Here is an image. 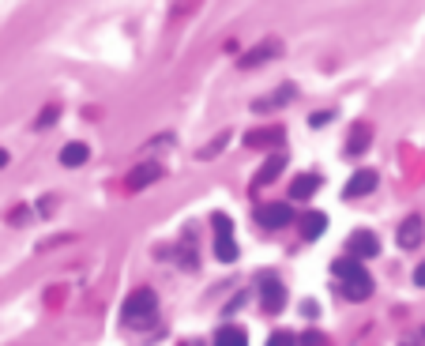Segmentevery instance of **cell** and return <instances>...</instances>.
<instances>
[{
    "mask_svg": "<svg viewBox=\"0 0 425 346\" xmlns=\"http://www.w3.org/2000/svg\"><path fill=\"white\" fill-rule=\"evenodd\" d=\"M162 177V166L158 162H140L132 173H128V192H143L147 184H155Z\"/></svg>",
    "mask_w": 425,
    "mask_h": 346,
    "instance_id": "cell-9",
    "label": "cell"
},
{
    "mask_svg": "<svg viewBox=\"0 0 425 346\" xmlns=\"http://www.w3.org/2000/svg\"><path fill=\"white\" fill-rule=\"evenodd\" d=\"M347 252H350V256H358V260H369V256L380 252V241H376V233H373V230H358V233H350Z\"/></svg>",
    "mask_w": 425,
    "mask_h": 346,
    "instance_id": "cell-6",
    "label": "cell"
},
{
    "mask_svg": "<svg viewBox=\"0 0 425 346\" xmlns=\"http://www.w3.org/2000/svg\"><path fill=\"white\" fill-rule=\"evenodd\" d=\"M121 320H124V327H132V332H147V327L158 320V294L147 290V286L132 290L121 305Z\"/></svg>",
    "mask_w": 425,
    "mask_h": 346,
    "instance_id": "cell-2",
    "label": "cell"
},
{
    "mask_svg": "<svg viewBox=\"0 0 425 346\" xmlns=\"http://www.w3.org/2000/svg\"><path fill=\"white\" fill-rule=\"evenodd\" d=\"M215 256L222 263H234L237 260V245H234V222L226 215H215Z\"/></svg>",
    "mask_w": 425,
    "mask_h": 346,
    "instance_id": "cell-3",
    "label": "cell"
},
{
    "mask_svg": "<svg viewBox=\"0 0 425 346\" xmlns=\"http://www.w3.org/2000/svg\"><path fill=\"white\" fill-rule=\"evenodd\" d=\"M369 140H373V136H369V128H365V125H358L354 132H350L347 155H358V151H365V147H369Z\"/></svg>",
    "mask_w": 425,
    "mask_h": 346,
    "instance_id": "cell-17",
    "label": "cell"
},
{
    "mask_svg": "<svg viewBox=\"0 0 425 346\" xmlns=\"http://www.w3.org/2000/svg\"><path fill=\"white\" fill-rule=\"evenodd\" d=\"M414 283H418V286H425V260L418 263V268H414Z\"/></svg>",
    "mask_w": 425,
    "mask_h": 346,
    "instance_id": "cell-22",
    "label": "cell"
},
{
    "mask_svg": "<svg viewBox=\"0 0 425 346\" xmlns=\"http://www.w3.org/2000/svg\"><path fill=\"white\" fill-rule=\"evenodd\" d=\"M57 117H61V106H57V102H50V106H45L42 113H38V120H34V132H45V128H50Z\"/></svg>",
    "mask_w": 425,
    "mask_h": 346,
    "instance_id": "cell-18",
    "label": "cell"
},
{
    "mask_svg": "<svg viewBox=\"0 0 425 346\" xmlns=\"http://www.w3.org/2000/svg\"><path fill=\"white\" fill-rule=\"evenodd\" d=\"M331 117H335V113H331V109H324V113H312V125H316V128H320V125H327V120H331Z\"/></svg>",
    "mask_w": 425,
    "mask_h": 346,
    "instance_id": "cell-21",
    "label": "cell"
},
{
    "mask_svg": "<svg viewBox=\"0 0 425 346\" xmlns=\"http://www.w3.org/2000/svg\"><path fill=\"white\" fill-rule=\"evenodd\" d=\"M215 343L219 346H241L245 343V327H234V324L219 327V332H215Z\"/></svg>",
    "mask_w": 425,
    "mask_h": 346,
    "instance_id": "cell-15",
    "label": "cell"
},
{
    "mask_svg": "<svg viewBox=\"0 0 425 346\" xmlns=\"http://www.w3.org/2000/svg\"><path fill=\"white\" fill-rule=\"evenodd\" d=\"M4 166H8V151L0 147V170H4Z\"/></svg>",
    "mask_w": 425,
    "mask_h": 346,
    "instance_id": "cell-23",
    "label": "cell"
},
{
    "mask_svg": "<svg viewBox=\"0 0 425 346\" xmlns=\"http://www.w3.org/2000/svg\"><path fill=\"white\" fill-rule=\"evenodd\" d=\"M256 222H260L263 230H283L294 222V207L290 204H268L256 211Z\"/></svg>",
    "mask_w": 425,
    "mask_h": 346,
    "instance_id": "cell-4",
    "label": "cell"
},
{
    "mask_svg": "<svg viewBox=\"0 0 425 346\" xmlns=\"http://www.w3.org/2000/svg\"><path fill=\"white\" fill-rule=\"evenodd\" d=\"M61 166H68V170H79L83 162H91V147L87 143H79V140H72V143H64L61 147Z\"/></svg>",
    "mask_w": 425,
    "mask_h": 346,
    "instance_id": "cell-10",
    "label": "cell"
},
{
    "mask_svg": "<svg viewBox=\"0 0 425 346\" xmlns=\"http://www.w3.org/2000/svg\"><path fill=\"white\" fill-rule=\"evenodd\" d=\"M316 188H320V177L316 173H301V177H294V184H290V199H309Z\"/></svg>",
    "mask_w": 425,
    "mask_h": 346,
    "instance_id": "cell-13",
    "label": "cell"
},
{
    "mask_svg": "<svg viewBox=\"0 0 425 346\" xmlns=\"http://www.w3.org/2000/svg\"><path fill=\"white\" fill-rule=\"evenodd\" d=\"M260 305H263V312H283V305H286V286L279 283L275 275L260 279Z\"/></svg>",
    "mask_w": 425,
    "mask_h": 346,
    "instance_id": "cell-5",
    "label": "cell"
},
{
    "mask_svg": "<svg viewBox=\"0 0 425 346\" xmlns=\"http://www.w3.org/2000/svg\"><path fill=\"white\" fill-rule=\"evenodd\" d=\"M376 181H380V177H376V170H358V173L347 181V196H350V199L369 196V192L376 188Z\"/></svg>",
    "mask_w": 425,
    "mask_h": 346,
    "instance_id": "cell-11",
    "label": "cell"
},
{
    "mask_svg": "<svg viewBox=\"0 0 425 346\" xmlns=\"http://www.w3.org/2000/svg\"><path fill=\"white\" fill-rule=\"evenodd\" d=\"M279 140H283V128H271V132L248 136V147H268V143H279Z\"/></svg>",
    "mask_w": 425,
    "mask_h": 346,
    "instance_id": "cell-19",
    "label": "cell"
},
{
    "mask_svg": "<svg viewBox=\"0 0 425 346\" xmlns=\"http://www.w3.org/2000/svg\"><path fill=\"white\" fill-rule=\"evenodd\" d=\"M422 343H425V327H422Z\"/></svg>",
    "mask_w": 425,
    "mask_h": 346,
    "instance_id": "cell-24",
    "label": "cell"
},
{
    "mask_svg": "<svg viewBox=\"0 0 425 346\" xmlns=\"http://www.w3.org/2000/svg\"><path fill=\"white\" fill-rule=\"evenodd\" d=\"M331 271H335V279H339V290L347 301H369V297H373V275L362 268L358 256L347 252L342 260L331 263Z\"/></svg>",
    "mask_w": 425,
    "mask_h": 346,
    "instance_id": "cell-1",
    "label": "cell"
},
{
    "mask_svg": "<svg viewBox=\"0 0 425 346\" xmlns=\"http://www.w3.org/2000/svg\"><path fill=\"white\" fill-rule=\"evenodd\" d=\"M279 53H283V45H279V42H271V38H268V42H260V45H256V50L241 53V61H237V68H245V72H248V68H260L263 61H275Z\"/></svg>",
    "mask_w": 425,
    "mask_h": 346,
    "instance_id": "cell-7",
    "label": "cell"
},
{
    "mask_svg": "<svg viewBox=\"0 0 425 346\" xmlns=\"http://www.w3.org/2000/svg\"><path fill=\"white\" fill-rule=\"evenodd\" d=\"M286 98H294V87H283V91H275V94H268V98H260V102H256V113H268L271 106H286Z\"/></svg>",
    "mask_w": 425,
    "mask_h": 346,
    "instance_id": "cell-16",
    "label": "cell"
},
{
    "mask_svg": "<svg viewBox=\"0 0 425 346\" xmlns=\"http://www.w3.org/2000/svg\"><path fill=\"white\" fill-rule=\"evenodd\" d=\"M294 339H298V335H290V332H279V335H271V343H275V346H286V343H294Z\"/></svg>",
    "mask_w": 425,
    "mask_h": 346,
    "instance_id": "cell-20",
    "label": "cell"
},
{
    "mask_svg": "<svg viewBox=\"0 0 425 346\" xmlns=\"http://www.w3.org/2000/svg\"><path fill=\"white\" fill-rule=\"evenodd\" d=\"M283 162H286V158H283V155H271V158H268V166H263V170H260V173H256V181H252V188H263V184H268V181H275V177H279V173H283Z\"/></svg>",
    "mask_w": 425,
    "mask_h": 346,
    "instance_id": "cell-14",
    "label": "cell"
},
{
    "mask_svg": "<svg viewBox=\"0 0 425 346\" xmlns=\"http://www.w3.org/2000/svg\"><path fill=\"white\" fill-rule=\"evenodd\" d=\"M395 241H399V248H418L422 241H425V222L418 219V215H411V219H403V222H399V233H395Z\"/></svg>",
    "mask_w": 425,
    "mask_h": 346,
    "instance_id": "cell-8",
    "label": "cell"
},
{
    "mask_svg": "<svg viewBox=\"0 0 425 346\" xmlns=\"http://www.w3.org/2000/svg\"><path fill=\"white\" fill-rule=\"evenodd\" d=\"M327 226V219L320 211H309V215H301V222H298V230H301V241H316L320 233H324Z\"/></svg>",
    "mask_w": 425,
    "mask_h": 346,
    "instance_id": "cell-12",
    "label": "cell"
}]
</instances>
